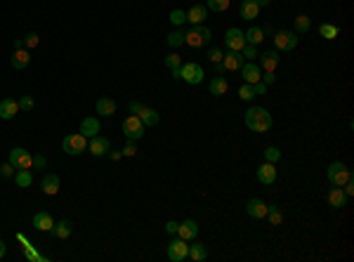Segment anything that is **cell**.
<instances>
[{"instance_id": "6da1fadb", "label": "cell", "mask_w": 354, "mask_h": 262, "mask_svg": "<svg viewBox=\"0 0 354 262\" xmlns=\"http://www.w3.org/2000/svg\"><path fill=\"white\" fill-rule=\"evenodd\" d=\"M245 125L253 132H267L272 128V114L265 106H251L245 111Z\"/></svg>"}, {"instance_id": "7a4b0ae2", "label": "cell", "mask_w": 354, "mask_h": 262, "mask_svg": "<svg viewBox=\"0 0 354 262\" xmlns=\"http://www.w3.org/2000/svg\"><path fill=\"white\" fill-rule=\"evenodd\" d=\"M208 41H210V28L203 24H196L184 33V45H189V48H203Z\"/></svg>"}, {"instance_id": "3957f363", "label": "cell", "mask_w": 354, "mask_h": 262, "mask_svg": "<svg viewBox=\"0 0 354 262\" xmlns=\"http://www.w3.org/2000/svg\"><path fill=\"white\" fill-rule=\"evenodd\" d=\"M61 149H64V154H68V156H78V154H83L85 149H88V137L81 135V132L66 135L64 142H61Z\"/></svg>"}, {"instance_id": "277c9868", "label": "cell", "mask_w": 354, "mask_h": 262, "mask_svg": "<svg viewBox=\"0 0 354 262\" xmlns=\"http://www.w3.org/2000/svg\"><path fill=\"white\" fill-rule=\"evenodd\" d=\"M203 76H205L203 66L196 62H189V64H182V66H180V78L187 81L189 85H198L203 81Z\"/></svg>"}, {"instance_id": "5b68a950", "label": "cell", "mask_w": 354, "mask_h": 262, "mask_svg": "<svg viewBox=\"0 0 354 262\" xmlns=\"http://www.w3.org/2000/svg\"><path fill=\"white\" fill-rule=\"evenodd\" d=\"M347 179H352V173L345 163H331L328 166V182L333 186H342Z\"/></svg>"}, {"instance_id": "8992f818", "label": "cell", "mask_w": 354, "mask_h": 262, "mask_svg": "<svg viewBox=\"0 0 354 262\" xmlns=\"http://www.w3.org/2000/svg\"><path fill=\"white\" fill-rule=\"evenodd\" d=\"M144 128H147V125L139 121V116H132V114H130L125 121H123V135H125L128 139H132V142L142 137V135H144Z\"/></svg>"}, {"instance_id": "52a82bcc", "label": "cell", "mask_w": 354, "mask_h": 262, "mask_svg": "<svg viewBox=\"0 0 354 262\" xmlns=\"http://www.w3.org/2000/svg\"><path fill=\"white\" fill-rule=\"evenodd\" d=\"M274 48L284 50V52H288V50H295L298 48V33L295 31H276L274 33Z\"/></svg>"}, {"instance_id": "ba28073f", "label": "cell", "mask_w": 354, "mask_h": 262, "mask_svg": "<svg viewBox=\"0 0 354 262\" xmlns=\"http://www.w3.org/2000/svg\"><path fill=\"white\" fill-rule=\"evenodd\" d=\"M168 257H170L172 262H184L189 257V241H184V239L170 241V246H168Z\"/></svg>"}, {"instance_id": "9c48e42d", "label": "cell", "mask_w": 354, "mask_h": 262, "mask_svg": "<svg viewBox=\"0 0 354 262\" xmlns=\"http://www.w3.org/2000/svg\"><path fill=\"white\" fill-rule=\"evenodd\" d=\"M10 163H12L17 170H21V168H31V163H33V156H31V152H26V149L17 146V149H12V152H10Z\"/></svg>"}, {"instance_id": "30bf717a", "label": "cell", "mask_w": 354, "mask_h": 262, "mask_svg": "<svg viewBox=\"0 0 354 262\" xmlns=\"http://www.w3.org/2000/svg\"><path fill=\"white\" fill-rule=\"evenodd\" d=\"M225 43H227V48H229V50H234V52H241V50H243V45H245L243 31H241V28H227Z\"/></svg>"}, {"instance_id": "8fae6325", "label": "cell", "mask_w": 354, "mask_h": 262, "mask_svg": "<svg viewBox=\"0 0 354 262\" xmlns=\"http://www.w3.org/2000/svg\"><path fill=\"white\" fill-rule=\"evenodd\" d=\"M88 149L92 156H107L111 152V142L107 137H102V135H95V137H90Z\"/></svg>"}, {"instance_id": "7c38bea8", "label": "cell", "mask_w": 354, "mask_h": 262, "mask_svg": "<svg viewBox=\"0 0 354 262\" xmlns=\"http://www.w3.org/2000/svg\"><path fill=\"white\" fill-rule=\"evenodd\" d=\"M17 114H19V102L12 99V97H3L0 99V118L3 121H12Z\"/></svg>"}, {"instance_id": "4fadbf2b", "label": "cell", "mask_w": 354, "mask_h": 262, "mask_svg": "<svg viewBox=\"0 0 354 262\" xmlns=\"http://www.w3.org/2000/svg\"><path fill=\"white\" fill-rule=\"evenodd\" d=\"M245 213L251 215L253 220H265L267 217V203L262 199H248V203H245Z\"/></svg>"}, {"instance_id": "5bb4252c", "label": "cell", "mask_w": 354, "mask_h": 262, "mask_svg": "<svg viewBox=\"0 0 354 262\" xmlns=\"http://www.w3.org/2000/svg\"><path fill=\"white\" fill-rule=\"evenodd\" d=\"M241 76H243V83H248V85H255L260 81V78H262V69H260L258 64H243V66H241Z\"/></svg>"}, {"instance_id": "9a60e30c", "label": "cell", "mask_w": 354, "mask_h": 262, "mask_svg": "<svg viewBox=\"0 0 354 262\" xmlns=\"http://www.w3.org/2000/svg\"><path fill=\"white\" fill-rule=\"evenodd\" d=\"M177 236L184 239V241H194L198 236V224L196 220H184L180 227H177Z\"/></svg>"}, {"instance_id": "2e32d148", "label": "cell", "mask_w": 354, "mask_h": 262, "mask_svg": "<svg viewBox=\"0 0 354 262\" xmlns=\"http://www.w3.org/2000/svg\"><path fill=\"white\" fill-rule=\"evenodd\" d=\"M260 69L265 71H274L279 66V50H265L262 55H260Z\"/></svg>"}, {"instance_id": "e0dca14e", "label": "cell", "mask_w": 354, "mask_h": 262, "mask_svg": "<svg viewBox=\"0 0 354 262\" xmlns=\"http://www.w3.org/2000/svg\"><path fill=\"white\" fill-rule=\"evenodd\" d=\"M243 64H245L243 55H241V52H234V50H229V52L222 57V66H225L227 71H238Z\"/></svg>"}, {"instance_id": "ac0fdd59", "label": "cell", "mask_w": 354, "mask_h": 262, "mask_svg": "<svg viewBox=\"0 0 354 262\" xmlns=\"http://www.w3.org/2000/svg\"><path fill=\"white\" fill-rule=\"evenodd\" d=\"M258 179L262 182V184H274V179H276V168H274V163H269V161L260 163Z\"/></svg>"}, {"instance_id": "d6986e66", "label": "cell", "mask_w": 354, "mask_h": 262, "mask_svg": "<svg viewBox=\"0 0 354 262\" xmlns=\"http://www.w3.org/2000/svg\"><path fill=\"white\" fill-rule=\"evenodd\" d=\"M238 14H241V19H258V14H260V5L255 3V0H243L241 3V7H238Z\"/></svg>"}, {"instance_id": "ffe728a7", "label": "cell", "mask_w": 354, "mask_h": 262, "mask_svg": "<svg viewBox=\"0 0 354 262\" xmlns=\"http://www.w3.org/2000/svg\"><path fill=\"white\" fill-rule=\"evenodd\" d=\"M59 177H57L55 173H48V175H43V179H41V189L45 194H48V196H55L57 192H59Z\"/></svg>"}, {"instance_id": "44dd1931", "label": "cell", "mask_w": 354, "mask_h": 262, "mask_svg": "<svg viewBox=\"0 0 354 262\" xmlns=\"http://www.w3.org/2000/svg\"><path fill=\"white\" fill-rule=\"evenodd\" d=\"M71 232H74V222L71 220H59L57 224H52V229H50V234L55 236V239H68Z\"/></svg>"}, {"instance_id": "7402d4cb", "label": "cell", "mask_w": 354, "mask_h": 262, "mask_svg": "<svg viewBox=\"0 0 354 262\" xmlns=\"http://www.w3.org/2000/svg\"><path fill=\"white\" fill-rule=\"evenodd\" d=\"M328 203H331V208H335V210L345 208V203H347V194L342 192V186H333V189L328 192Z\"/></svg>"}, {"instance_id": "603a6c76", "label": "cell", "mask_w": 354, "mask_h": 262, "mask_svg": "<svg viewBox=\"0 0 354 262\" xmlns=\"http://www.w3.org/2000/svg\"><path fill=\"white\" fill-rule=\"evenodd\" d=\"M17 239H19V243L24 246V255H26V260H31V262H48V257L45 255H41V253H36L33 250V246L28 243V239L24 234H17Z\"/></svg>"}, {"instance_id": "cb8c5ba5", "label": "cell", "mask_w": 354, "mask_h": 262, "mask_svg": "<svg viewBox=\"0 0 354 262\" xmlns=\"http://www.w3.org/2000/svg\"><path fill=\"white\" fill-rule=\"evenodd\" d=\"M208 17V7L205 5H194V7H189V12H187V21L189 24H203V19Z\"/></svg>"}, {"instance_id": "d4e9b609", "label": "cell", "mask_w": 354, "mask_h": 262, "mask_svg": "<svg viewBox=\"0 0 354 262\" xmlns=\"http://www.w3.org/2000/svg\"><path fill=\"white\" fill-rule=\"evenodd\" d=\"M97 132H99V121H97L95 116H88L81 121V135H85V137H95Z\"/></svg>"}, {"instance_id": "484cf974", "label": "cell", "mask_w": 354, "mask_h": 262, "mask_svg": "<svg viewBox=\"0 0 354 262\" xmlns=\"http://www.w3.org/2000/svg\"><path fill=\"white\" fill-rule=\"evenodd\" d=\"M97 114L99 116H114L116 114V102L111 97H99L97 99Z\"/></svg>"}, {"instance_id": "4316f807", "label": "cell", "mask_w": 354, "mask_h": 262, "mask_svg": "<svg viewBox=\"0 0 354 262\" xmlns=\"http://www.w3.org/2000/svg\"><path fill=\"white\" fill-rule=\"evenodd\" d=\"M14 182L19 189H28V186L33 184V173H31V168H21L14 173Z\"/></svg>"}, {"instance_id": "83f0119b", "label": "cell", "mask_w": 354, "mask_h": 262, "mask_svg": "<svg viewBox=\"0 0 354 262\" xmlns=\"http://www.w3.org/2000/svg\"><path fill=\"white\" fill-rule=\"evenodd\" d=\"M52 224H55V220H52V215H50V213H36L33 215V227L36 229H41V232H50Z\"/></svg>"}, {"instance_id": "f1b7e54d", "label": "cell", "mask_w": 354, "mask_h": 262, "mask_svg": "<svg viewBox=\"0 0 354 262\" xmlns=\"http://www.w3.org/2000/svg\"><path fill=\"white\" fill-rule=\"evenodd\" d=\"M28 62H31V55H28L26 50H24V48L14 50V55H12V66H14V69H17V71H19V69H26Z\"/></svg>"}, {"instance_id": "f546056e", "label": "cell", "mask_w": 354, "mask_h": 262, "mask_svg": "<svg viewBox=\"0 0 354 262\" xmlns=\"http://www.w3.org/2000/svg\"><path fill=\"white\" fill-rule=\"evenodd\" d=\"M208 90H210V95L222 97V95H227V90H229V83H227L222 76H215V78L210 81V85H208Z\"/></svg>"}, {"instance_id": "4dcf8cb0", "label": "cell", "mask_w": 354, "mask_h": 262, "mask_svg": "<svg viewBox=\"0 0 354 262\" xmlns=\"http://www.w3.org/2000/svg\"><path fill=\"white\" fill-rule=\"evenodd\" d=\"M137 116H139V121H142L147 128H149V125H156V123H158V111H156V109H149V106H142V111H139Z\"/></svg>"}, {"instance_id": "1f68e13d", "label": "cell", "mask_w": 354, "mask_h": 262, "mask_svg": "<svg viewBox=\"0 0 354 262\" xmlns=\"http://www.w3.org/2000/svg\"><path fill=\"white\" fill-rule=\"evenodd\" d=\"M243 38H245V43H248V45H260V43L265 41V33H262V28L251 26V28H248V31L243 33Z\"/></svg>"}, {"instance_id": "d6a6232c", "label": "cell", "mask_w": 354, "mask_h": 262, "mask_svg": "<svg viewBox=\"0 0 354 262\" xmlns=\"http://www.w3.org/2000/svg\"><path fill=\"white\" fill-rule=\"evenodd\" d=\"M189 257L194 262H203L208 257V248H205L203 243H191L189 246Z\"/></svg>"}, {"instance_id": "836d02e7", "label": "cell", "mask_w": 354, "mask_h": 262, "mask_svg": "<svg viewBox=\"0 0 354 262\" xmlns=\"http://www.w3.org/2000/svg\"><path fill=\"white\" fill-rule=\"evenodd\" d=\"M267 217H269V222H272L274 227H279L281 220H284V215H281L279 206H267Z\"/></svg>"}, {"instance_id": "e575fe53", "label": "cell", "mask_w": 354, "mask_h": 262, "mask_svg": "<svg viewBox=\"0 0 354 262\" xmlns=\"http://www.w3.org/2000/svg\"><path fill=\"white\" fill-rule=\"evenodd\" d=\"M309 26H312V21H309L307 14L295 17V33H305V31H309Z\"/></svg>"}, {"instance_id": "d590c367", "label": "cell", "mask_w": 354, "mask_h": 262, "mask_svg": "<svg viewBox=\"0 0 354 262\" xmlns=\"http://www.w3.org/2000/svg\"><path fill=\"white\" fill-rule=\"evenodd\" d=\"M238 97H241V99H243V102H253V99H255V90H253V85H248V83H243L241 85V88H238Z\"/></svg>"}, {"instance_id": "8d00e7d4", "label": "cell", "mask_w": 354, "mask_h": 262, "mask_svg": "<svg viewBox=\"0 0 354 262\" xmlns=\"http://www.w3.org/2000/svg\"><path fill=\"white\" fill-rule=\"evenodd\" d=\"M165 41L170 48H180V45H184V31H172V33H168Z\"/></svg>"}, {"instance_id": "74e56055", "label": "cell", "mask_w": 354, "mask_h": 262, "mask_svg": "<svg viewBox=\"0 0 354 262\" xmlns=\"http://www.w3.org/2000/svg\"><path fill=\"white\" fill-rule=\"evenodd\" d=\"M319 33L326 38V41H333V38H338V26H333V24H321Z\"/></svg>"}, {"instance_id": "f35d334b", "label": "cell", "mask_w": 354, "mask_h": 262, "mask_svg": "<svg viewBox=\"0 0 354 262\" xmlns=\"http://www.w3.org/2000/svg\"><path fill=\"white\" fill-rule=\"evenodd\" d=\"M205 7L213 12H225V10H229V0H208Z\"/></svg>"}, {"instance_id": "ab89813d", "label": "cell", "mask_w": 354, "mask_h": 262, "mask_svg": "<svg viewBox=\"0 0 354 262\" xmlns=\"http://www.w3.org/2000/svg\"><path fill=\"white\" fill-rule=\"evenodd\" d=\"M170 21L175 24V26H182L184 21H187V12H184V10H172V12H170Z\"/></svg>"}, {"instance_id": "60d3db41", "label": "cell", "mask_w": 354, "mask_h": 262, "mask_svg": "<svg viewBox=\"0 0 354 262\" xmlns=\"http://www.w3.org/2000/svg\"><path fill=\"white\" fill-rule=\"evenodd\" d=\"M165 66H168L170 71L180 69V66H182V57H180V55H168V57H165Z\"/></svg>"}, {"instance_id": "b9f144b4", "label": "cell", "mask_w": 354, "mask_h": 262, "mask_svg": "<svg viewBox=\"0 0 354 262\" xmlns=\"http://www.w3.org/2000/svg\"><path fill=\"white\" fill-rule=\"evenodd\" d=\"M279 159H281L279 149H276V146H267V149H265V161H269V163H276Z\"/></svg>"}, {"instance_id": "7bdbcfd3", "label": "cell", "mask_w": 354, "mask_h": 262, "mask_svg": "<svg viewBox=\"0 0 354 262\" xmlns=\"http://www.w3.org/2000/svg\"><path fill=\"white\" fill-rule=\"evenodd\" d=\"M14 170H17V168H14L12 163L7 161V163H3V166H0V177H3V179H10V177H14Z\"/></svg>"}, {"instance_id": "ee69618b", "label": "cell", "mask_w": 354, "mask_h": 262, "mask_svg": "<svg viewBox=\"0 0 354 262\" xmlns=\"http://www.w3.org/2000/svg\"><path fill=\"white\" fill-rule=\"evenodd\" d=\"M222 57H225V52H222L220 48H210V50H208V59H210L213 64H220V62H222Z\"/></svg>"}, {"instance_id": "f6af8a7d", "label": "cell", "mask_w": 354, "mask_h": 262, "mask_svg": "<svg viewBox=\"0 0 354 262\" xmlns=\"http://www.w3.org/2000/svg\"><path fill=\"white\" fill-rule=\"evenodd\" d=\"M241 55H243V59H253V57H258V45H248V43H245L243 50H241Z\"/></svg>"}, {"instance_id": "bcb514c9", "label": "cell", "mask_w": 354, "mask_h": 262, "mask_svg": "<svg viewBox=\"0 0 354 262\" xmlns=\"http://www.w3.org/2000/svg\"><path fill=\"white\" fill-rule=\"evenodd\" d=\"M38 43H41L38 33H26L24 35V45H26V48H38Z\"/></svg>"}, {"instance_id": "7dc6e473", "label": "cell", "mask_w": 354, "mask_h": 262, "mask_svg": "<svg viewBox=\"0 0 354 262\" xmlns=\"http://www.w3.org/2000/svg\"><path fill=\"white\" fill-rule=\"evenodd\" d=\"M33 109V97H21L19 99V111H31Z\"/></svg>"}, {"instance_id": "c3c4849f", "label": "cell", "mask_w": 354, "mask_h": 262, "mask_svg": "<svg viewBox=\"0 0 354 262\" xmlns=\"http://www.w3.org/2000/svg\"><path fill=\"white\" fill-rule=\"evenodd\" d=\"M45 166H48V159H45V156H41V154H38V156H33V163H31V168H38V170H43Z\"/></svg>"}, {"instance_id": "681fc988", "label": "cell", "mask_w": 354, "mask_h": 262, "mask_svg": "<svg viewBox=\"0 0 354 262\" xmlns=\"http://www.w3.org/2000/svg\"><path fill=\"white\" fill-rule=\"evenodd\" d=\"M135 154H137L135 142H132V139H128V144L123 146V156H135Z\"/></svg>"}, {"instance_id": "f907efd6", "label": "cell", "mask_w": 354, "mask_h": 262, "mask_svg": "<svg viewBox=\"0 0 354 262\" xmlns=\"http://www.w3.org/2000/svg\"><path fill=\"white\" fill-rule=\"evenodd\" d=\"M260 81H262L265 85H272L274 81H276V76H274V71H265V76L260 78Z\"/></svg>"}, {"instance_id": "816d5d0a", "label": "cell", "mask_w": 354, "mask_h": 262, "mask_svg": "<svg viewBox=\"0 0 354 262\" xmlns=\"http://www.w3.org/2000/svg\"><path fill=\"white\" fill-rule=\"evenodd\" d=\"M142 106H144V104H139V102H130L128 109H130V114H132V116H137V114L142 111Z\"/></svg>"}, {"instance_id": "f5cc1de1", "label": "cell", "mask_w": 354, "mask_h": 262, "mask_svg": "<svg viewBox=\"0 0 354 262\" xmlns=\"http://www.w3.org/2000/svg\"><path fill=\"white\" fill-rule=\"evenodd\" d=\"M253 90H255V95H265V92H267V85L262 83V81H258V83L253 85Z\"/></svg>"}, {"instance_id": "db71d44e", "label": "cell", "mask_w": 354, "mask_h": 262, "mask_svg": "<svg viewBox=\"0 0 354 262\" xmlns=\"http://www.w3.org/2000/svg\"><path fill=\"white\" fill-rule=\"evenodd\" d=\"M177 227H180V224H177V222H165V232H168V234H177Z\"/></svg>"}, {"instance_id": "11a10c76", "label": "cell", "mask_w": 354, "mask_h": 262, "mask_svg": "<svg viewBox=\"0 0 354 262\" xmlns=\"http://www.w3.org/2000/svg\"><path fill=\"white\" fill-rule=\"evenodd\" d=\"M107 156H109L111 161H121V156H123V152H109L107 154Z\"/></svg>"}, {"instance_id": "9f6ffc18", "label": "cell", "mask_w": 354, "mask_h": 262, "mask_svg": "<svg viewBox=\"0 0 354 262\" xmlns=\"http://www.w3.org/2000/svg\"><path fill=\"white\" fill-rule=\"evenodd\" d=\"M5 253H7V248H5V241L0 239V257H5Z\"/></svg>"}, {"instance_id": "6f0895ef", "label": "cell", "mask_w": 354, "mask_h": 262, "mask_svg": "<svg viewBox=\"0 0 354 262\" xmlns=\"http://www.w3.org/2000/svg\"><path fill=\"white\" fill-rule=\"evenodd\" d=\"M19 48H24V38H17V41H14V50H19Z\"/></svg>"}, {"instance_id": "680465c9", "label": "cell", "mask_w": 354, "mask_h": 262, "mask_svg": "<svg viewBox=\"0 0 354 262\" xmlns=\"http://www.w3.org/2000/svg\"><path fill=\"white\" fill-rule=\"evenodd\" d=\"M215 71H218V73H225V66H222V62H220V64H215Z\"/></svg>"}, {"instance_id": "91938a15", "label": "cell", "mask_w": 354, "mask_h": 262, "mask_svg": "<svg viewBox=\"0 0 354 262\" xmlns=\"http://www.w3.org/2000/svg\"><path fill=\"white\" fill-rule=\"evenodd\" d=\"M255 3H258L260 7H267V5H269V3H272V0H255Z\"/></svg>"}]
</instances>
